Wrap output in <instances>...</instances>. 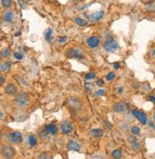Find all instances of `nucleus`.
I'll return each mask as SVG.
<instances>
[{
	"mask_svg": "<svg viewBox=\"0 0 155 159\" xmlns=\"http://www.w3.org/2000/svg\"><path fill=\"white\" fill-rule=\"evenodd\" d=\"M131 144L132 149H134V151L138 152V151H140V149H141V145H140V143H139V142L137 141V139H136L135 141L131 142Z\"/></svg>",
	"mask_w": 155,
	"mask_h": 159,
	"instance_id": "nucleus-22",
	"label": "nucleus"
},
{
	"mask_svg": "<svg viewBox=\"0 0 155 159\" xmlns=\"http://www.w3.org/2000/svg\"><path fill=\"white\" fill-rule=\"evenodd\" d=\"M68 149H69L70 151L79 152L80 151V145L76 141L70 140V141L69 142V144H68Z\"/></svg>",
	"mask_w": 155,
	"mask_h": 159,
	"instance_id": "nucleus-14",
	"label": "nucleus"
},
{
	"mask_svg": "<svg viewBox=\"0 0 155 159\" xmlns=\"http://www.w3.org/2000/svg\"><path fill=\"white\" fill-rule=\"evenodd\" d=\"M60 129L64 135H70L73 130L72 124H70V122H68V121H63V122H61Z\"/></svg>",
	"mask_w": 155,
	"mask_h": 159,
	"instance_id": "nucleus-8",
	"label": "nucleus"
},
{
	"mask_svg": "<svg viewBox=\"0 0 155 159\" xmlns=\"http://www.w3.org/2000/svg\"><path fill=\"white\" fill-rule=\"evenodd\" d=\"M51 34H52V30L51 29H48L45 33V39L47 40L48 43L51 42Z\"/></svg>",
	"mask_w": 155,
	"mask_h": 159,
	"instance_id": "nucleus-20",
	"label": "nucleus"
},
{
	"mask_svg": "<svg viewBox=\"0 0 155 159\" xmlns=\"http://www.w3.org/2000/svg\"><path fill=\"white\" fill-rule=\"evenodd\" d=\"M46 129L48 130V132L51 133V135H56L57 133V127L54 125V124H49V125L46 127Z\"/></svg>",
	"mask_w": 155,
	"mask_h": 159,
	"instance_id": "nucleus-16",
	"label": "nucleus"
},
{
	"mask_svg": "<svg viewBox=\"0 0 155 159\" xmlns=\"http://www.w3.org/2000/svg\"><path fill=\"white\" fill-rule=\"evenodd\" d=\"M14 101H15V104L19 106V107H25L29 103V95L26 92H21L15 97Z\"/></svg>",
	"mask_w": 155,
	"mask_h": 159,
	"instance_id": "nucleus-2",
	"label": "nucleus"
},
{
	"mask_svg": "<svg viewBox=\"0 0 155 159\" xmlns=\"http://www.w3.org/2000/svg\"><path fill=\"white\" fill-rule=\"evenodd\" d=\"M7 139L9 142L14 143V144H19V143L22 142L23 136H22V133L19 132H14L8 133Z\"/></svg>",
	"mask_w": 155,
	"mask_h": 159,
	"instance_id": "nucleus-1",
	"label": "nucleus"
},
{
	"mask_svg": "<svg viewBox=\"0 0 155 159\" xmlns=\"http://www.w3.org/2000/svg\"><path fill=\"white\" fill-rule=\"evenodd\" d=\"M4 81H5V78H4V77H2V76H0V84H2V83H4Z\"/></svg>",
	"mask_w": 155,
	"mask_h": 159,
	"instance_id": "nucleus-38",
	"label": "nucleus"
},
{
	"mask_svg": "<svg viewBox=\"0 0 155 159\" xmlns=\"http://www.w3.org/2000/svg\"><path fill=\"white\" fill-rule=\"evenodd\" d=\"M104 48L107 52H114L115 50L118 49V44L116 41H114L111 36H108L106 42L104 43Z\"/></svg>",
	"mask_w": 155,
	"mask_h": 159,
	"instance_id": "nucleus-3",
	"label": "nucleus"
},
{
	"mask_svg": "<svg viewBox=\"0 0 155 159\" xmlns=\"http://www.w3.org/2000/svg\"><path fill=\"white\" fill-rule=\"evenodd\" d=\"M87 43L91 48H96V47L100 45V39L96 36H91L87 40Z\"/></svg>",
	"mask_w": 155,
	"mask_h": 159,
	"instance_id": "nucleus-10",
	"label": "nucleus"
},
{
	"mask_svg": "<svg viewBox=\"0 0 155 159\" xmlns=\"http://www.w3.org/2000/svg\"><path fill=\"white\" fill-rule=\"evenodd\" d=\"M114 77H115V74H114V73H110L107 75V80L110 81V80H112Z\"/></svg>",
	"mask_w": 155,
	"mask_h": 159,
	"instance_id": "nucleus-31",
	"label": "nucleus"
},
{
	"mask_svg": "<svg viewBox=\"0 0 155 159\" xmlns=\"http://www.w3.org/2000/svg\"><path fill=\"white\" fill-rule=\"evenodd\" d=\"M2 135H3V133H2V130H0V138H2Z\"/></svg>",
	"mask_w": 155,
	"mask_h": 159,
	"instance_id": "nucleus-42",
	"label": "nucleus"
},
{
	"mask_svg": "<svg viewBox=\"0 0 155 159\" xmlns=\"http://www.w3.org/2000/svg\"><path fill=\"white\" fill-rule=\"evenodd\" d=\"M11 68V64L8 63V62H4V63H0V71H8Z\"/></svg>",
	"mask_w": 155,
	"mask_h": 159,
	"instance_id": "nucleus-17",
	"label": "nucleus"
},
{
	"mask_svg": "<svg viewBox=\"0 0 155 159\" xmlns=\"http://www.w3.org/2000/svg\"><path fill=\"white\" fill-rule=\"evenodd\" d=\"M113 68L116 69V70H117V69H119L120 68V63H119V62H116V63H114L113 64Z\"/></svg>",
	"mask_w": 155,
	"mask_h": 159,
	"instance_id": "nucleus-36",
	"label": "nucleus"
},
{
	"mask_svg": "<svg viewBox=\"0 0 155 159\" xmlns=\"http://www.w3.org/2000/svg\"><path fill=\"white\" fill-rule=\"evenodd\" d=\"M104 125H106V126H107V129H108V130H111V129H112V126H111L110 124L108 122V121H105V122H104Z\"/></svg>",
	"mask_w": 155,
	"mask_h": 159,
	"instance_id": "nucleus-33",
	"label": "nucleus"
},
{
	"mask_svg": "<svg viewBox=\"0 0 155 159\" xmlns=\"http://www.w3.org/2000/svg\"><path fill=\"white\" fill-rule=\"evenodd\" d=\"M122 157V151L119 149H114V151L112 152V158L114 159H119Z\"/></svg>",
	"mask_w": 155,
	"mask_h": 159,
	"instance_id": "nucleus-19",
	"label": "nucleus"
},
{
	"mask_svg": "<svg viewBox=\"0 0 155 159\" xmlns=\"http://www.w3.org/2000/svg\"><path fill=\"white\" fill-rule=\"evenodd\" d=\"M91 158H104L103 156H98V155H97V156H96V155H93V156H91Z\"/></svg>",
	"mask_w": 155,
	"mask_h": 159,
	"instance_id": "nucleus-40",
	"label": "nucleus"
},
{
	"mask_svg": "<svg viewBox=\"0 0 155 159\" xmlns=\"http://www.w3.org/2000/svg\"><path fill=\"white\" fill-rule=\"evenodd\" d=\"M49 135V132H48V130L45 129V130H43L41 132H40V137L43 138V139H46V138H48Z\"/></svg>",
	"mask_w": 155,
	"mask_h": 159,
	"instance_id": "nucleus-25",
	"label": "nucleus"
},
{
	"mask_svg": "<svg viewBox=\"0 0 155 159\" xmlns=\"http://www.w3.org/2000/svg\"><path fill=\"white\" fill-rule=\"evenodd\" d=\"M69 104L70 107H72L75 110H79V109L82 108V102L76 97H70L69 99Z\"/></svg>",
	"mask_w": 155,
	"mask_h": 159,
	"instance_id": "nucleus-9",
	"label": "nucleus"
},
{
	"mask_svg": "<svg viewBox=\"0 0 155 159\" xmlns=\"http://www.w3.org/2000/svg\"><path fill=\"white\" fill-rule=\"evenodd\" d=\"M131 130L133 135H140V129H139L138 126H132Z\"/></svg>",
	"mask_w": 155,
	"mask_h": 159,
	"instance_id": "nucleus-24",
	"label": "nucleus"
},
{
	"mask_svg": "<svg viewBox=\"0 0 155 159\" xmlns=\"http://www.w3.org/2000/svg\"><path fill=\"white\" fill-rule=\"evenodd\" d=\"M25 1H30V0H25Z\"/></svg>",
	"mask_w": 155,
	"mask_h": 159,
	"instance_id": "nucleus-44",
	"label": "nucleus"
},
{
	"mask_svg": "<svg viewBox=\"0 0 155 159\" xmlns=\"http://www.w3.org/2000/svg\"><path fill=\"white\" fill-rule=\"evenodd\" d=\"M153 118H154V121H155V113H154V116H153Z\"/></svg>",
	"mask_w": 155,
	"mask_h": 159,
	"instance_id": "nucleus-43",
	"label": "nucleus"
},
{
	"mask_svg": "<svg viewBox=\"0 0 155 159\" xmlns=\"http://www.w3.org/2000/svg\"><path fill=\"white\" fill-rule=\"evenodd\" d=\"M67 55L70 58H76V59H81L83 57V51L80 49H70L69 52H67Z\"/></svg>",
	"mask_w": 155,
	"mask_h": 159,
	"instance_id": "nucleus-6",
	"label": "nucleus"
},
{
	"mask_svg": "<svg viewBox=\"0 0 155 159\" xmlns=\"http://www.w3.org/2000/svg\"><path fill=\"white\" fill-rule=\"evenodd\" d=\"M113 111L117 113H124L129 111V105L125 102H117L113 106Z\"/></svg>",
	"mask_w": 155,
	"mask_h": 159,
	"instance_id": "nucleus-5",
	"label": "nucleus"
},
{
	"mask_svg": "<svg viewBox=\"0 0 155 159\" xmlns=\"http://www.w3.org/2000/svg\"><path fill=\"white\" fill-rule=\"evenodd\" d=\"M14 57L16 59H19V60H21V59L23 58V54H21V52H15Z\"/></svg>",
	"mask_w": 155,
	"mask_h": 159,
	"instance_id": "nucleus-32",
	"label": "nucleus"
},
{
	"mask_svg": "<svg viewBox=\"0 0 155 159\" xmlns=\"http://www.w3.org/2000/svg\"><path fill=\"white\" fill-rule=\"evenodd\" d=\"M95 78V73H89L86 74V79L87 80H91V79H93Z\"/></svg>",
	"mask_w": 155,
	"mask_h": 159,
	"instance_id": "nucleus-27",
	"label": "nucleus"
},
{
	"mask_svg": "<svg viewBox=\"0 0 155 159\" xmlns=\"http://www.w3.org/2000/svg\"><path fill=\"white\" fill-rule=\"evenodd\" d=\"M1 154L2 155L4 156L5 158H12L15 155V149L14 147H12V146H3L1 148Z\"/></svg>",
	"mask_w": 155,
	"mask_h": 159,
	"instance_id": "nucleus-4",
	"label": "nucleus"
},
{
	"mask_svg": "<svg viewBox=\"0 0 155 159\" xmlns=\"http://www.w3.org/2000/svg\"><path fill=\"white\" fill-rule=\"evenodd\" d=\"M17 92V87L14 85V84L12 83H10L8 84L7 86H6L5 88V92L7 93V94H10V95H12L14 94L15 92Z\"/></svg>",
	"mask_w": 155,
	"mask_h": 159,
	"instance_id": "nucleus-11",
	"label": "nucleus"
},
{
	"mask_svg": "<svg viewBox=\"0 0 155 159\" xmlns=\"http://www.w3.org/2000/svg\"><path fill=\"white\" fill-rule=\"evenodd\" d=\"M39 159H48V158H51V156L48 154H41L38 156Z\"/></svg>",
	"mask_w": 155,
	"mask_h": 159,
	"instance_id": "nucleus-28",
	"label": "nucleus"
},
{
	"mask_svg": "<svg viewBox=\"0 0 155 159\" xmlns=\"http://www.w3.org/2000/svg\"><path fill=\"white\" fill-rule=\"evenodd\" d=\"M89 135L93 137V138H100L104 135V132L100 129H94L89 132Z\"/></svg>",
	"mask_w": 155,
	"mask_h": 159,
	"instance_id": "nucleus-13",
	"label": "nucleus"
},
{
	"mask_svg": "<svg viewBox=\"0 0 155 159\" xmlns=\"http://www.w3.org/2000/svg\"><path fill=\"white\" fill-rule=\"evenodd\" d=\"M148 99H150V100L151 102H153V104L155 105V96H154V95H150V98H148Z\"/></svg>",
	"mask_w": 155,
	"mask_h": 159,
	"instance_id": "nucleus-37",
	"label": "nucleus"
},
{
	"mask_svg": "<svg viewBox=\"0 0 155 159\" xmlns=\"http://www.w3.org/2000/svg\"><path fill=\"white\" fill-rule=\"evenodd\" d=\"M10 54H11V49H9V48L4 50V51H2V52H1L3 57H8L9 55H10Z\"/></svg>",
	"mask_w": 155,
	"mask_h": 159,
	"instance_id": "nucleus-26",
	"label": "nucleus"
},
{
	"mask_svg": "<svg viewBox=\"0 0 155 159\" xmlns=\"http://www.w3.org/2000/svg\"><path fill=\"white\" fill-rule=\"evenodd\" d=\"M74 22H75L77 25H78V26H81V27L86 26V25L88 24L87 20L83 19V18H81V17H76L75 19H74Z\"/></svg>",
	"mask_w": 155,
	"mask_h": 159,
	"instance_id": "nucleus-18",
	"label": "nucleus"
},
{
	"mask_svg": "<svg viewBox=\"0 0 155 159\" xmlns=\"http://www.w3.org/2000/svg\"><path fill=\"white\" fill-rule=\"evenodd\" d=\"M96 83H97V85H98V86H100V87L104 86V84H105V82H104V81L102 80V79H99V80H97V82H96Z\"/></svg>",
	"mask_w": 155,
	"mask_h": 159,
	"instance_id": "nucleus-34",
	"label": "nucleus"
},
{
	"mask_svg": "<svg viewBox=\"0 0 155 159\" xmlns=\"http://www.w3.org/2000/svg\"><path fill=\"white\" fill-rule=\"evenodd\" d=\"M3 117V113H2V111H0V119Z\"/></svg>",
	"mask_w": 155,
	"mask_h": 159,
	"instance_id": "nucleus-41",
	"label": "nucleus"
},
{
	"mask_svg": "<svg viewBox=\"0 0 155 159\" xmlns=\"http://www.w3.org/2000/svg\"><path fill=\"white\" fill-rule=\"evenodd\" d=\"M29 144L30 147H35L37 144V140L36 137L35 135H30L29 136Z\"/></svg>",
	"mask_w": 155,
	"mask_h": 159,
	"instance_id": "nucleus-21",
	"label": "nucleus"
},
{
	"mask_svg": "<svg viewBox=\"0 0 155 159\" xmlns=\"http://www.w3.org/2000/svg\"><path fill=\"white\" fill-rule=\"evenodd\" d=\"M66 40H67L66 36H65V37H60V38L58 39V42H59V43H64V42H66Z\"/></svg>",
	"mask_w": 155,
	"mask_h": 159,
	"instance_id": "nucleus-35",
	"label": "nucleus"
},
{
	"mask_svg": "<svg viewBox=\"0 0 155 159\" xmlns=\"http://www.w3.org/2000/svg\"><path fill=\"white\" fill-rule=\"evenodd\" d=\"M1 4L4 8H11L12 5V0H1Z\"/></svg>",
	"mask_w": 155,
	"mask_h": 159,
	"instance_id": "nucleus-23",
	"label": "nucleus"
},
{
	"mask_svg": "<svg viewBox=\"0 0 155 159\" xmlns=\"http://www.w3.org/2000/svg\"><path fill=\"white\" fill-rule=\"evenodd\" d=\"M104 93H105V90L104 89L99 90V91H97L94 93V96H101V95H103Z\"/></svg>",
	"mask_w": 155,
	"mask_h": 159,
	"instance_id": "nucleus-30",
	"label": "nucleus"
},
{
	"mask_svg": "<svg viewBox=\"0 0 155 159\" xmlns=\"http://www.w3.org/2000/svg\"><path fill=\"white\" fill-rule=\"evenodd\" d=\"M103 16H104V11H99V12H93V14H91V15H89V19L95 22V21L101 20Z\"/></svg>",
	"mask_w": 155,
	"mask_h": 159,
	"instance_id": "nucleus-12",
	"label": "nucleus"
},
{
	"mask_svg": "<svg viewBox=\"0 0 155 159\" xmlns=\"http://www.w3.org/2000/svg\"><path fill=\"white\" fill-rule=\"evenodd\" d=\"M131 113H132L133 116L137 118L138 121H140L143 125L148 123V117H147V114H146L145 113H142V111H139L137 110H132Z\"/></svg>",
	"mask_w": 155,
	"mask_h": 159,
	"instance_id": "nucleus-7",
	"label": "nucleus"
},
{
	"mask_svg": "<svg viewBox=\"0 0 155 159\" xmlns=\"http://www.w3.org/2000/svg\"><path fill=\"white\" fill-rule=\"evenodd\" d=\"M85 87H86V89L88 90V91H91L92 89H93V85H92L91 83H85Z\"/></svg>",
	"mask_w": 155,
	"mask_h": 159,
	"instance_id": "nucleus-29",
	"label": "nucleus"
},
{
	"mask_svg": "<svg viewBox=\"0 0 155 159\" xmlns=\"http://www.w3.org/2000/svg\"><path fill=\"white\" fill-rule=\"evenodd\" d=\"M151 55H152L153 57H155V49H153L152 51H151Z\"/></svg>",
	"mask_w": 155,
	"mask_h": 159,
	"instance_id": "nucleus-39",
	"label": "nucleus"
},
{
	"mask_svg": "<svg viewBox=\"0 0 155 159\" xmlns=\"http://www.w3.org/2000/svg\"><path fill=\"white\" fill-rule=\"evenodd\" d=\"M3 18H4V20L6 22H12V19H14V12L12 11H8L6 12L4 15H3Z\"/></svg>",
	"mask_w": 155,
	"mask_h": 159,
	"instance_id": "nucleus-15",
	"label": "nucleus"
}]
</instances>
